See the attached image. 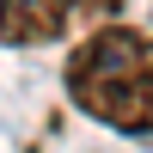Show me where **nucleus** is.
Segmentation results:
<instances>
[{"mask_svg": "<svg viewBox=\"0 0 153 153\" xmlns=\"http://www.w3.org/2000/svg\"><path fill=\"white\" fill-rule=\"evenodd\" d=\"M68 98L92 123L123 135H153V31L135 25H98L61 68Z\"/></svg>", "mask_w": 153, "mask_h": 153, "instance_id": "f257e3e1", "label": "nucleus"}, {"mask_svg": "<svg viewBox=\"0 0 153 153\" xmlns=\"http://www.w3.org/2000/svg\"><path fill=\"white\" fill-rule=\"evenodd\" d=\"M123 12V0H0V43L6 49H43L68 31H98Z\"/></svg>", "mask_w": 153, "mask_h": 153, "instance_id": "f03ea898", "label": "nucleus"}]
</instances>
